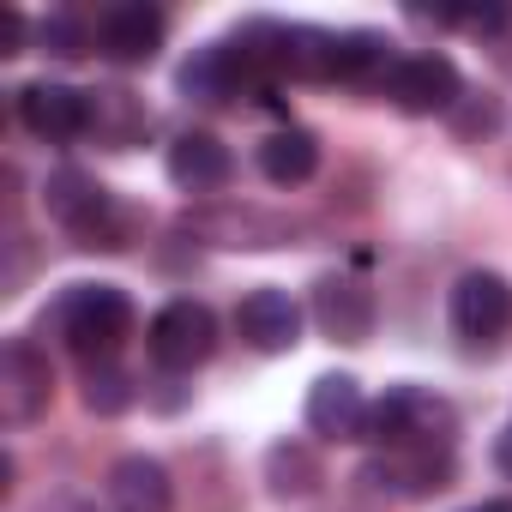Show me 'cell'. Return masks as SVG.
I'll use <instances>...</instances> for the list:
<instances>
[{
	"label": "cell",
	"mask_w": 512,
	"mask_h": 512,
	"mask_svg": "<svg viewBox=\"0 0 512 512\" xmlns=\"http://www.w3.org/2000/svg\"><path fill=\"white\" fill-rule=\"evenodd\" d=\"M302 416H308V428H314L320 440H362V428H368V398H362V386H356L350 374H320Z\"/></svg>",
	"instance_id": "obj_12"
},
{
	"label": "cell",
	"mask_w": 512,
	"mask_h": 512,
	"mask_svg": "<svg viewBox=\"0 0 512 512\" xmlns=\"http://www.w3.org/2000/svg\"><path fill=\"white\" fill-rule=\"evenodd\" d=\"M452 127H458L464 139H488V133L500 127V103H494V97H464V103L452 109Z\"/></svg>",
	"instance_id": "obj_22"
},
{
	"label": "cell",
	"mask_w": 512,
	"mask_h": 512,
	"mask_svg": "<svg viewBox=\"0 0 512 512\" xmlns=\"http://www.w3.org/2000/svg\"><path fill=\"white\" fill-rule=\"evenodd\" d=\"M19 115L37 139L49 145H67L79 133H91V91H73V85H55V79H37L19 91Z\"/></svg>",
	"instance_id": "obj_10"
},
{
	"label": "cell",
	"mask_w": 512,
	"mask_h": 512,
	"mask_svg": "<svg viewBox=\"0 0 512 512\" xmlns=\"http://www.w3.org/2000/svg\"><path fill=\"white\" fill-rule=\"evenodd\" d=\"M494 470H500V476L512 482V428H506V434L494 440Z\"/></svg>",
	"instance_id": "obj_24"
},
{
	"label": "cell",
	"mask_w": 512,
	"mask_h": 512,
	"mask_svg": "<svg viewBox=\"0 0 512 512\" xmlns=\"http://www.w3.org/2000/svg\"><path fill=\"white\" fill-rule=\"evenodd\" d=\"M452 476H458L452 446H392L362 464V482L392 500H428V494L452 488Z\"/></svg>",
	"instance_id": "obj_4"
},
{
	"label": "cell",
	"mask_w": 512,
	"mask_h": 512,
	"mask_svg": "<svg viewBox=\"0 0 512 512\" xmlns=\"http://www.w3.org/2000/svg\"><path fill=\"white\" fill-rule=\"evenodd\" d=\"M229 175H235V157H229V145L217 133H199L193 127V133H181L169 145V181L181 193H223Z\"/></svg>",
	"instance_id": "obj_14"
},
{
	"label": "cell",
	"mask_w": 512,
	"mask_h": 512,
	"mask_svg": "<svg viewBox=\"0 0 512 512\" xmlns=\"http://www.w3.org/2000/svg\"><path fill=\"white\" fill-rule=\"evenodd\" d=\"M85 410L91 416H121V410H133V398H139V380L127 374V368H115V362H91L85 368Z\"/></svg>",
	"instance_id": "obj_18"
},
{
	"label": "cell",
	"mask_w": 512,
	"mask_h": 512,
	"mask_svg": "<svg viewBox=\"0 0 512 512\" xmlns=\"http://www.w3.org/2000/svg\"><path fill=\"white\" fill-rule=\"evenodd\" d=\"M320 482H326V464H320L314 446L278 440V446L266 452V488H272L278 500H308V494H320Z\"/></svg>",
	"instance_id": "obj_17"
},
{
	"label": "cell",
	"mask_w": 512,
	"mask_h": 512,
	"mask_svg": "<svg viewBox=\"0 0 512 512\" xmlns=\"http://www.w3.org/2000/svg\"><path fill=\"white\" fill-rule=\"evenodd\" d=\"M43 205L55 223H67L79 235V247H127V217L109 199V187L85 169H55L43 187Z\"/></svg>",
	"instance_id": "obj_2"
},
{
	"label": "cell",
	"mask_w": 512,
	"mask_h": 512,
	"mask_svg": "<svg viewBox=\"0 0 512 512\" xmlns=\"http://www.w3.org/2000/svg\"><path fill=\"white\" fill-rule=\"evenodd\" d=\"M386 67H398L392 55H386V43L374 37V31H350V37H338V55H332V79H374V73H386ZM392 79V73H386Z\"/></svg>",
	"instance_id": "obj_19"
},
{
	"label": "cell",
	"mask_w": 512,
	"mask_h": 512,
	"mask_svg": "<svg viewBox=\"0 0 512 512\" xmlns=\"http://www.w3.org/2000/svg\"><path fill=\"white\" fill-rule=\"evenodd\" d=\"M374 320H380V302L362 278H320L314 284V326L332 338V344H368L374 338Z\"/></svg>",
	"instance_id": "obj_9"
},
{
	"label": "cell",
	"mask_w": 512,
	"mask_h": 512,
	"mask_svg": "<svg viewBox=\"0 0 512 512\" xmlns=\"http://www.w3.org/2000/svg\"><path fill=\"white\" fill-rule=\"evenodd\" d=\"M205 235H229V247H278L284 241V223L278 217H260V211H229V217H199Z\"/></svg>",
	"instance_id": "obj_20"
},
{
	"label": "cell",
	"mask_w": 512,
	"mask_h": 512,
	"mask_svg": "<svg viewBox=\"0 0 512 512\" xmlns=\"http://www.w3.org/2000/svg\"><path fill=\"white\" fill-rule=\"evenodd\" d=\"M386 91H392V103L404 115H452L464 103V79H458V67L446 55H404L392 67Z\"/></svg>",
	"instance_id": "obj_7"
},
{
	"label": "cell",
	"mask_w": 512,
	"mask_h": 512,
	"mask_svg": "<svg viewBox=\"0 0 512 512\" xmlns=\"http://www.w3.org/2000/svg\"><path fill=\"white\" fill-rule=\"evenodd\" d=\"M235 332L260 350V356H284V350L302 344V308L284 290H253L235 308Z\"/></svg>",
	"instance_id": "obj_11"
},
{
	"label": "cell",
	"mask_w": 512,
	"mask_h": 512,
	"mask_svg": "<svg viewBox=\"0 0 512 512\" xmlns=\"http://www.w3.org/2000/svg\"><path fill=\"white\" fill-rule=\"evenodd\" d=\"M163 31H169V19L157 13V7H145V0H121V7H109L103 13V25H97V43H103V55L109 61H151L157 49H163Z\"/></svg>",
	"instance_id": "obj_13"
},
{
	"label": "cell",
	"mask_w": 512,
	"mask_h": 512,
	"mask_svg": "<svg viewBox=\"0 0 512 512\" xmlns=\"http://www.w3.org/2000/svg\"><path fill=\"white\" fill-rule=\"evenodd\" d=\"M253 157H260V175L272 187H302L320 169V139L308 127H278V133L260 139V151H253Z\"/></svg>",
	"instance_id": "obj_16"
},
{
	"label": "cell",
	"mask_w": 512,
	"mask_h": 512,
	"mask_svg": "<svg viewBox=\"0 0 512 512\" xmlns=\"http://www.w3.org/2000/svg\"><path fill=\"white\" fill-rule=\"evenodd\" d=\"M25 49V19L7 7V13H0V55H19Z\"/></svg>",
	"instance_id": "obj_23"
},
{
	"label": "cell",
	"mask_w": 512,
	"mask_h": 512,
	"mask_svg": "<svg viewBox=\"0 0 512 512\" xmlns=\"http://www.w3.org/2000/svg\"><path fill=\"white\" fill-rule=\"evenodd\" d=\"M91 25L85 19H73V13H49L43 19V49L49 55H61V61H79V55H91Z\"/></svg>",
	"instance_id": "obj_21"
},
{
	"label": "cell",
	"mask_w": 512,
	"mask_h": 512,
	"mask_svg": "<svg viewBox=\"0 0 512 512\" xmlns=\"http://www.w3.org/2000/svg\"><path fill=\"white\" fill-rule=\"evenodd\" d=\"M512 326V284L500 272H464L452 284V332L464 344H494Z\"/></svg>",
	"instance_id": "obj_8"
},
{
	"label": "cell",
	"mask_w": 512,
	"mask_h": 512,
	"mask_svg": "<svg viewBox=\"0 0 512 512\" xmlns=\"http://www.w3.org/2000/svg\"><path fill=\"white\" fill-rule=\"evenodd\" d=\"M55 398V368L31 338H13L0 350V422L7 428H31Z\"/></svg>",
	"instance_id": "obj_6"
},
{
	"label": "cell",
	"mask_w": 512,
	"mask_h": 512,
	"mask_svg": "<svg viewBox=\"0 0 512 512\" xmlns=\"http://www.w3.org/2000/svg\"><path fill=\"white\" fill-rule=\"evenodd\" d=\"M145 350H151V362L157 368H169V374H193L199 362H211V350H217V320H211V308L205 302H169L151 326H145Z\"/></svg>",
	"instance_id": "obj_5"
},
{
	"label": "cell",
	"mask_w": 512,
	"mask_h": 512,
	"mask_svg": "<svg viewBox=\"0 0 512 512\" xmlns=\"http://www.w3.org/2000/svg\"><path fill=\"white\" fill-rule=\"evenodd\" d=\"M446 434H452V410L440 398L416 392V386H398L380 404H368V428H362V440H374L380 452H392V446H446Z\"/></svg>",
	"instance_id": "obj_3"
},
{
	"label": "cell",
	"mask_w": 512,
	"mask_h": 512,
	"mask_svg": "<svg viewBox=\"0 0 512 512\" xmlns=\"http://www.w3.org/2000/svg\"><path fill=\"white\" fill-rule=\"evenodd\" d=\"M470 512H512V494H494V500H482V506H470Z\"/></svg>",
	"instance_id": "obj_25"
},
{
	"label": "cell",
	"mask_w": 512,
	"mask_h": 512,
	"mask_svg": "<svg viewBox=\"0 0 512 512\" xmlns=\"http://www.w3.org/2000/svg\"><path fill=\"white\" fill-rule=\"evenodd\" d=\"M109 506L115 512H169L175 506V482L157 458L145 452H127L109 464Z\"/></svg>",
	"instance_id": "obj_15"
},
{
	"label": "cell",
	"mask_w": 512,
	"mask_h": 512,
	"mask_svg": "<svg viewBox=\"0 0 512 512\" xmlns=\"http://www.w3.org/2000/svg\"><path fill=\"white\" fill-rule=\"evenodd\" d=\"M55 332L85 356V362H109L121 350V338L133 332V302L115 284H73L55 302Z\"/></svg>",
	"instance_id": "obj_1"
}]
</instances>
